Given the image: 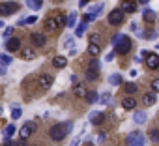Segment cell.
Masks as SVG:
<instances>
[{"label":"cell","instance_id":"obj_1","mask_svg":"<svg viewBox=\"0 0 159 146\" xmlns=\"http://www.w3.org/2000/svg\"><path fill=\"white\" fill-rule=\"evenodd\" d=\"M71 129H73V122H62V124H56V125L51 127L49 137H51L52 140H58V142H60V140L66 139L67 133H71Z\"/></svg>","mask_w":159,"mask_h":146},{"label":"cell","instance_id":"obj_2","mask_svg":"<svg viewBox=\"0 0 159 146\" xmlns=\"http://www.w3.org/2000/svg\"><path fill=\"white\" fill-rule=\"evenodd\" d=\"M112 45L116 49V54H127L131 51V39L124 34H116L112 38Z\"/></svg>","mask_w":159,"mask_h":146},{"label":"cell","instance_id":"obj_3","mask_svg":"<svg viewBox=\"0 0 159 146\" xmlns=\"http://www.w3.org/2000/svg\"><path fill=\"white\" fill-rule=\"evenodd\" d=\"M67 25V17L64 15H54V17H49L45 21V30L51 32V30H58V28H64Z\"/></svg>","mask_w":159,"mask_h":146},{"label":"cell","instance_id":"obj_4","mask_svg":"<svg viewBox=\"0 0 159 146\" xmlns=\"http://www.w3.org/2000/svg\"><path fill=\"white\" fill-rule=\"evenodd\" d=\"M124 19H125V13H124L122 10H112V11L109 13V23H111L112 26H120V25L124 23Z\"/></svg>","mask_w":159,"mask_h":146},{"label":"cell","instance_id":"obj_5","mask_svg":"<svg viewBox=\"0 0 159 146\" xmlns=\"http://www.w3.org/2000/svg\"><path fill=\"white\" fill-rule=\"evenodd\" d=\"M17 10H19V4H15V2H0V13H2L4 17L6 15H13Z\"/></svg>","mask_w":159,"mask_h":146},{"label":"cell","instance_id":"obj_6","mask_svg":"<svg viewBox=\"0 0 159 146\" xmlns=\"http://www.w3.org/2000/svg\"><path fill=\"white\" fill-rule=\"evenodd\" d=\"M52 77L49 75V73H43V75H39L38 77V86L41 88V90H49L51 86H52Z\"/></svg>","mask_w":159,"mask_h":146},{"label":"cell","instance_id":"obj_7","mask_svg":"<svg viewBox=\"0 0 159 146\" xmlns=\"http://www.w3.org/2000/svg\"><path fill=\"white\" fill-rule=\"evenodd\" d=\"M34 129H36L34 122H26V124L21 127V131H19V137H21V140H26V139H30V135L34 133Z\"/></svg>","mask_w":159,"mask_h":146},{"label":"cell","instance_id":"obj_8","mask_svg":"<svg viewBox=\"0 0 159 146\" xmlns=\"http://www.w3.org/2000/svg\"><path fill=\"white\" fill-rule=\"evenodd\" d=\"M127 144H129V146H144V137H142L140 133L133 131V133H129V137H127Z\"/></svg>","mask_w":159,"mask_h":146},{"label":"cell","instance_id":"obj_9","mask_svg":"<svg viewBox=\"0 0 159 146\" xmlns=\"http://www.w3.org/2000/svg\"><path fill=\"white\" fill-rule=\"evenodd\" d=\"M144 64L150 67V69H157L159 67V56L155 52H148L146 58H144Z\"/></svg>","mask_w":159,"mask_h":146},{"label":"cell","instance_id":"obj_10","mask_svg":"<svg viewBox=\"0 0 159 146\" xmlns=\"http://www.w3.org/2000/svg\"><path fill=\"white\" fill-rule=\"evenodd\" d=\"M36 56H38V51L34 47H23V51H21V58L23 60H34Z\"/></svg>","mask_w":159,"mask_h":146},{"label":"cell","instance_id":"obj_11","mask_svg":"<svg viewBox=\"0 0 159 146\" xmlns=\"http://www.w3.org/2000/svg\"><path fill=\"white\" fill-rule=\"evenodd\" d=\"M122 11L124 13H135L137 11V2L135 0H125V2H122Z\"/></svg>","mask_w":159,"mask_h":146},{"label":"cell","instance_id":"obj_12","mask_svg":"<svg viewBox=\"0 0 159 146\" xmlns=\"http://www.w3.org/2000/svg\"><path fill=\"white\" fill-rule=\"evenodd\" d=\"M73 94H75L77 98H86V96H88V90H86V86H84L83 83H77V84L73 86Z\"/></svg>","mask_w":159,"mask_h":146},{"label":"cell","instance_id":"obj_13","mask_svg":"<svg viewBox=\"0 0 159 146\" xmlns=\"http://www.w3.org/2000/svg\"><path fill=\"white\" fill-rule=\"evenodd\" d=\"M32 41H34V45L43 47V45L47 43V38H45V34H41V32H32Z\"/></svg>","mask_w":159,"mask_h":146},{"label":"cell","instance_id":"obj_14","mask_svg":"<svg viewBox=\"0 0 159 146\" xmlns=\"http://www.w3.org/2000/svg\"><path fill=\"white\" fill-rule=\"evenodd\" d=\"M6 49H8L10 52H17V51L21 49V41H19L17 38H11V39L6 41Z\"/></svg>","mask_w":159,"mask_h":146},{"label":"cell","instance_id":"obj_15","mask_svg":"<svg viewBox=\"0 0 159 146\" xmlns=\"http://www.w3.org/2000/svg\"><path fill=\"white\" fill-rule=\"evenodd\" d=\"M122 107H124V109H127V111H133V109L137 107V99H135L133 96H127V98H124V99H122Z\"/></svg>","mask_w":159,"mask_h":146},{"label":"cell","instance_id":"obj_16","mask_svg":"<svg viewBox=\"0 0 159 146\" xmlns=\"http://www.w3.org/2000/svg\"><path fill=\"white\" fill-rule=\"evenodd\" d=\"M155 99H157V94H155V92H146V94H142V103L148 105V107L153 105Z\"/></svg>","mask_w":159,"mask_h":146},{"label":"cell","instance_id":"obj_17","mask_svg":"<svg viewBox=\"0 0 159 146\" xmlns=\"http://www.w3.org/2000/svg\"><path fill=\"white\" fill-rule=\"evenodd\" d=\"M90 120H92V124H101L103 120H105V114L103 112H92V116H90Z\"/></svg>","mask_w":159,"mask_h":146},{"label":"cell","instance_id":"obj_18","mask_svg":"<svg viewBox=\"0 0 159 146\" xmlns=\"http://www.w3.org/2000/svg\"><path fill=\"white\" fill-rule=\"evenodd\" d=\"M98 75H99V71H98V69H90V67H86V79H88V81H98Z\"/></svg>","mask_w":159,"mask_h":146},{"label":"cell","instance_id":"obj_19","mask_svg":"<svg viewBox=\"0 0 159 146\" xmlns=\"http://www.w3.org/2000/svg\"><path fill=\"white\" fill-rule=\"evenodd\" d=\"M88 52H90L92 56H98V54L101 52V47H99V43H90V45H88Z\"/></svg>","mask_w":159,"mask_h":146},{"label":"cell","instance_id":"obj_20","mask_svg":"<svg viewBox=\"0 0 159 146\" xmlns=\"http://www.w3.org/2000/svg\"><path fill=\"white\" fill-rule=\"evenodd\" d=\"M41 4H43V0H26V6L30 10H39Z\"/></svg>","mask_w":159,"mask_h":146},{"label":"cell","instance_id":"obj_21","mask_svg":"<svg viewBox=\"0 0 159 146\" xmlns=\"http://www.w3.org/2000/svg\"><path fill=\"white\" fill-rule=\"evenodd\" d=\"M52 64H54V67H64V66L67 64V60H66L64 56H54V58H52Z\"/></svg>","mask_w":159,"mask_h":146},{"label":"cell","instance_id":"obj_22","mask_svg":"<svg viewBox=\"0 0 159 146\" xmlns=\"http://www.w3.org/2000/svg\"><path fill=\"white\" fill-rule=\"evenodd\" d=\"M142 17H144L146 23H153V21H155V13H153L152 10H146V11L142 13Z\"/></svg>","mask_w":159,"mask_h":146},{"label":"cell","instance_id":"obj_23","mask_svg":"<svg viewBox=\"0 0 159 146\" xmlns=\"http://www.w3.org/2000/svg\"><path fill=\"white\" fill-rule=\"evenodd\" d=\"M133 120H135V124H144L146 122V112H135V116H133Z\"/></svg>","mask_w":159,"mask_h":146},{"label":"cell","instance_id":"obj_24","mask_svg":"<svg viewBox=\"0 0 159 146\" xmlns=\"http://www.w3.org/2000/svg\"><path fill=\"white\" fill-rule=\"evenodd\" d=\"M109 83H111L112 86H118V84H122V75H118V73H114V75H111Z\"/></svg>","mask_w":159,"mask_h":146},{"label":"cell","instance_id":"obj_25","mask_svg":"<svg viewBox=\"0 0 159 146\" xmlns=\"http://www.w3.org/2000/svg\"><path fill=\"white\" fill-rule=\"evenodd\" d=\"M84 32H86V25H84V23H83V25H79V26L75 28V36H77V38H83Z\"/></svg>","mask_w":159,"mask_h":146},{"label":"cell","instance_id":"obj_26","mask_svg":"<svg viewBox=\"0 0 159 146\" xmlns=\"http://www.w3.org/2000/svg\"><path fill=\"white\" fill-rule=\"evenodd\" d=\"M86 101H88V103H96V101H99V96H98V92H88V96H86Z\"/></svg>","mask_w":159,"mask_h":146},{"label":"cell","instance_id":"obj_27","mask_svg":"<svg viewBox=\"0 0 159 146\" xmlns=\"http://www.w3.org/2000/svg\"><path fill=\"white\" fill-rule=\"evenodd\" d=\"M75 25H77V13L71 11L69 17H67V26H75Z\"/></svg>","mask_w":159,"mask_h":146},{"label":"cell","instance_id":"obj_28","mask_svg":"<svg viewBox=\"0 0 159 146\" xmlns=\"http://www.w3.org/2000/svg\"><path fill=\"white\" fill-rule=\"evenodd\" d=\"M137 90H139L137 84H133V83H127V84H125V94H135Z\"/></svg>","mask_w":159,"mask_h":146},{"label":"cell","instance_id":"obj_29","mask_svg":"<svg viewBox=\"0 0 159 146\" xmlns=\"http://www.w3.org/2000/svg\"><path fill=\"white\" fill-rule=\"evenodd\" d=\"M148 137H150V139H152L153 142H159V129H150Z\"/></svg>","mask_w":159,"mask_h":146},{"label":"cell","instance_id":"obj_30","mask_svg":"<svg viewBox=\"0 0 159 146\" xmlns=\"http://www.w3.org/2000/svg\"><path fill=\"white\" fill-rule=\"evenodd\" d=\"M96 17H98V15H94V13H86V15H83V23H84V25H88V23L96 21Z\"/></svg>","mask_w":159,"mask_h":146},{"label":"cell","instance_id":"obj_31","mask_svg":"<svg viewBox=\"0 0 159 146\" xmlns=\"http://www.w3.org/2000/svg\"><path fill=\"white\" fill-rule=\"evenodd\" d=\"M13 131H15V127H13V125L10 124V125H8V127L4 129V137H6V139H11V135H13Z\"/></svg>","mask_w":159,"mask_h":146},{"label":"cell","instance_id":"obj_32","mask_svg":"<svg viewBox=\"0 0 159 146\" xmlns=\"http://www.w3.org/2000/svg\"><path fill=\"white\" fill-rule=\"evenodd\" d=\"M139 36H142L144 39H155V32H152V30H146L144 34H139Z\"/></svg>","mask_w":159,"mask_h":146},{"label":"cell","instance_id":"obj_33","mask_svg":"<svg viewBox=\"0 0 159 146\" xmlns=\"http://www.w3.org/2000/svg\"><path fill=\"white\" fill-rule=\"evenodd\" d=\"M0 62L8 66V64H11V62H13V58H11V56H8V54H0Z\"/></svg>","mask_w":159,"mask_h":146},{"label":"cell","instance_id":"obj_34","mask_svg":"<svg viewBox=\"0 0 159 146\" xmlns=\"http://www.w3.org/2000/svg\"><path fill=\"white\" fill-rule=\"evenodd\" d=\"M11 32H13V28H11V26L4 30V34H2V36H4V39H6V41H8V39H11Z\"/></svg>","mask_w":159,"mask_h":146},{"label":"cell","instance_id":"obj_35","mask_svg":"<svg viewBox=\"0 0 159 146\" xmlns=\"http://www.w3.org/2000/svg\"><path fill=\"white\" fill-rule=\"evenodd\" d=\"M88 67H90V69H98V71H99V62H98V60H90V62H88Z\"/></svg>","mask_w":159,"mask_h":146},{"label":"cell","instance_id":"obj_36","mask_svg":"<svg viewBox=\"0 0 159 146\" xmlns=\"http://www.w3.org/2000/svg\"><path fill=\"white\" fill-rule=\"evenodd\" d=\"M109 99H111V94L109 92H103V96H99V101L101 103H109Z\"/></svg>","mask_w":159,"mask_h":146},{"label":"cell","instance_id":"obj_37","mask_svg":"<svg viewBox=\"0 0 159 146\" xmlns=\"http://www.w3.org/2000/svg\"><path fill=\"white\" fill-rule=\"evenodd\" d=\"M11 118H13V120H17V118H21V109H17V107H15V109L11 111Z\"/></svg>","mask_w":159,"mask_h":146},{"label":"cell","instance_id":"obj_38","mask_svg":"<svg viewBox=\"0 0 159 146\" xmlns=\"http://www.w3.org/2000/svg\"><path fill=\"white\" fill-rule=\"evenodd\" d=\"M152 92H159V79L152 81Z\"/></svg>","mask_w":159,"mask_h":146},{"label":"cell","instance_id":"obj_39","mask_svg":"<svg viewBox=\"0 0 159 146\" xmlns=\"http://www.w3.org/2000/svg\"><path fill=\"white\" fill-rule=\"evenodd\" d=\"M64 45H66V49H67V47H69V49H71V51H73V49H75V45H73V38H67V39H66V43H64Z\"/></svg>","mask_w":159,"mask_h":146},{"label":"cell","instance_id":"obj_40","mask_svg":"<svg viewBox=\"0 0 159 146\" xmlns=\"http://www.w3.org/2000/svg\"><path fill=\"white\" fill-rule=\"evenodd\" d=\"M38 21V17L36 15H30V17H26V25H34Z\"/></svg>","mask_w":159,"mask_h":146},{"label":"cell","instance_id":"obj_41","mask_svg":"<svg viewBox=\"0 0 159 146\" xmlns=\"http://www.w3.org/2000/svg\"><path fill=\"white\" fill-rule=\"evenodd\" d=\"M114 54H116V52H109V54H107V58H105V60H107V62H111V60H112V58H114Z\"/></svg>","mask_w":159,"mask_h":146},{"label":"cell","instance_id":"obj_42","mask_svg":"<svg viewBox=\"0 0 159 146\" xmlns=\"http://www.w3.org/2000/svg\"><path fill=\"white\" fill-rule=\"evenodd\" d=\"M98 140L103 142V140H105V133H99V135H98Z\"/></svg>","mask_w":159,"mask_h":146},{"label":"cell","instance_id":"obj_43","mask_svg":"<svg viewBox=\"0 0 159 146\" xmlns=\"http://www.w3.org/2000/svg\"><path fill=\"white\" fill-rule=\"evenodd\" d=\"M2 146H13V144H11V140H10V139H6V142H4Z\"/></svg>","mask_w":159,"mask_h":146},{"label":"cell","instance_id":"obj_44","mask_svg":"<svg viewBox=\"0 0 159 146\" xmlns=\"http://www.w3.org/2000/svg\"><path fill=\"white\" fill-rule=\"evenodd\" d=\"M88 2H90V0H81V6H86Z\"/></svg>","mask_w":159,"mask_h":146},{"label":"cell","instance_id":"obj_45","mask_svg":"<svg viewBox=\"0 0 159 146\" xmlns=\"http://www.w3.org/2000/svg\"><path fill=\"white\" fill-rule=\"evenodd\" d=\"M139 2H140V4H146V2H148V0H139Z\"/></svg>","mask_w":159,"mask_h":146},{"label":"cell","instance_id":"obj_46","mask_svg":"<svg viewBox=\"0 0 159 146\" xmlns=\"http://www.w3.org/2000/svg\"><path fill=\"white\" fill-rule=\"evenodd\" d=\"M157 49H159V45H157Z\"/></svg>","mask_w":159,"mask_h":146}]
</instances>
